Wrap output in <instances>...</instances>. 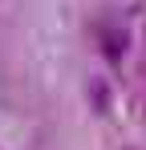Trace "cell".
<instances>
[{"instance_id":"1","label":"cell","mask_w":146,"mask_h":150,"mask_svg":"<svg viewBox=\"0 0 146 150\" xmlns=\"http://www.w3.org/2000/svg\"><path fill=\"white\" fill-rule=\"evenodd\" d=\"M101 53H106L110 61H122V53H126V33H122V28H101Z\"/></svg>"},{"instance_id":"2","label":"cell","mask_w":146,"mask_h":150,"mask_svg":"<svg viewBox=\"0 0 146 150\" xmlns=\"http://www.w3.org/2000/svg\"><path fill=\"white\" fill-rule=\"evenodd\" d=\"M89 101H94L97 110H110V81L94 77V81H89Z\"/></svg>"}]
</instances>
